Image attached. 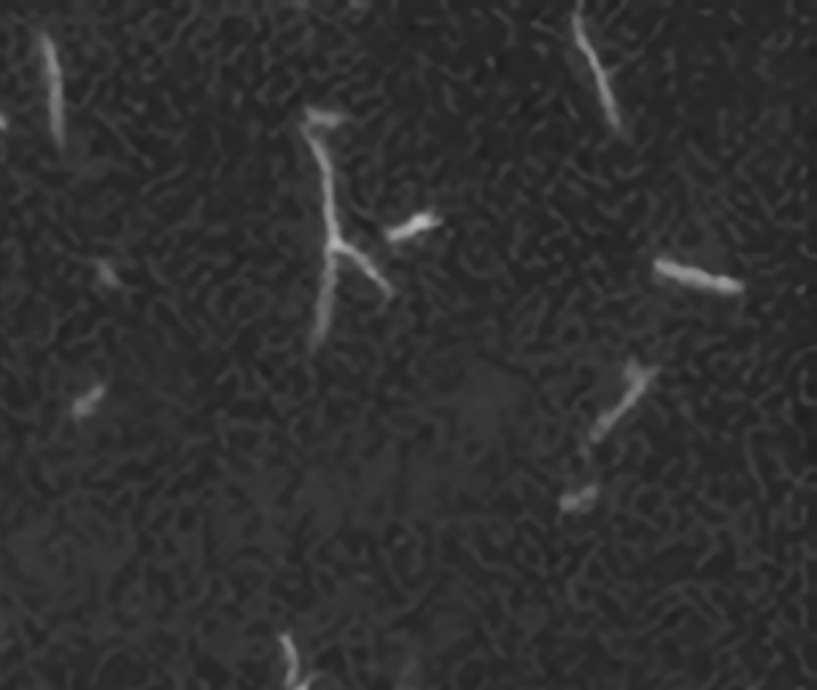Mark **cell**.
<instances>
[{
	"label": "cell",
	"mask_w": 817,
	"mask_h": 690,
	"mask_svg": "<svg viewBox=\"0 0 817 690\" xmlns=\"http://www.w3.org/2000/svg\"><path fill=\"white\" fill-rule=\"evenodd\" d=\"M305 135V141L311 146L313 157L319 162L321 173V195H324V224H327V235H324V273H321V292L319 302H316V324H313L311 345L319 348L324 343V337L332 324V310H335V286H338V257L354 259L356 267L381 289L386 297H394V286L386 281V275L373 265V259L367 257L362 248L351 246L340 235V219H338V200H335V168H332V157H329L327 146L319 135H313L308 127L300 130Z\"/></svg>",
	"instance_id": "cell-1"
},
{
	"label": "cell",
	"mask_w": 817,
	"mask_h": 690,
	"mask_svg": "<svg viewBox=\"0 0 817 690\" xmlns=\"http://www.w3.org/2000/svg\"><path fill=\"white\" fill-rule=\"evenodd\" d=\"M38 49H41V62H44V81L49 87V130H52L54 143L65 149V79L63 65H60V49L44 30H38Z\"/></svg>",
	"instance_id": "cell-2"
},
{
	"label": "cell",
	"mask_w": 817,
	"mask_h": 690,
	"mask_svg": "<svg viewBox=\"0 0 817 690\" xmlns=\"http://www.w3.org/2000/svg\"><path fill=\"white\" fill-rule=\"evenodd\" d=\"M572 38H575V46H578L580 52H583V57L588 60V68H591V73H594L596 89H599V100H602V108H604V116H607V122H610V127H613L615 133L623 135L621 108H618L615 92H613V87H610V76H607V71H604L602 60H599V54H596L594 44H591V38H588L586 19H583V9L572 11Z\"/></svg>",
	"instance_id": "cell-3"
},
{
	"label": "cell",
	"mask_w": 817,
	"mask_h": 690,
	"mask_svg": "<svg viewBox=\"0 0 817 690\" xmlns=\"http://www.w3.org/2000/svg\"><path fill=\"white\" fill-rule=\"evenodd\" d=\"M653 273L661 275V278H667V281H677V284L693 286V289H707V292L726 294V297H737V294L745 292V281H739V278L707 273L702 267L680 265V262L667 257L653 259Z\"/></svg>",
	"instance_id": "cell-4"
},
{
	"label": "cell",
	"mask_w": 817,
	"mask_h": 690,
	"mask_svg": "<svg viewBox=\"0 0 817 690\" xmlns=\"http://www.w3.org/2000/svg\"><path fill=\"white\" fill-rule=\"evenodd\" d=\"M623 375L629 378L631 386L626 389V397L618 402V407H615V410H610L607 416L599 418V424H596V429H594V440H602V434L610 432L615 421H618V418H621L623 413H626V410H629V407L634 405V402H637V399H640L645 391H648L650 381H653V378L658 375V367H640L637 362H629L626 367H623Z\"/></svg>",
	"instance_id": "cell-5"
},
{
	"label": "cell",
	"mask_w": 817,
	"mask_h": 690,
	"mask_svg": "<svg viewBox=\"0 0 817 690\" xmlns=\"http://www.w3.org/2000/svg\"><path fill=\"white\" fill-rule=\"evenodd\" d=\"M440 224H443V219H440L435 211L413 213L410 219H405V222L397 224V227L386 230V243L397 246V243H402V240L416 238V235H421V232L435 230V227H440Z\"/></svg>",
	"instance_id": "cell-6"
},
{
	"label": "cell",
	"mask_w": 817,
	"mask_h": 690,
	"mask_svg": "<svg viewBox=\"0 0 817 690\" xmlns=\"http://www.w3.org/2000/svg\"><path fill=\"white\" fill-rule=\"evenodd\" d=\"M103 399H106V383L98 381L95 386H89L84 394H79V397L73 399V402H71V418H76V421H84V418L95 416Z\"/></svg>",
	"instance_id": "cell-7"
},
{
	"label": "cell",
	"mask_w": 817,
	"mask_h": 690,
	"mask_svg": "<svg viewBox=\"0 0 817 690\" xmlns=\"http://www.w3.org/2000/svg\"><path fill=\"white\" fill-rule=\"evenodd\" d=\"M302 114H305V127H308V130H332V127H340V124L346 122V114H340V111H327V108L308 106Z\"/></svg>",
	"instance_id": "cell-8"
},
{
	"label": "cell",
	"mask_w": 817,
	"mask_h": 690,
	"mask_svg": "<svg viewBox=\"0 0 817 690\" xmlns=\"http://www.w3.org/2000/svg\"><path fill=\"white\" fill-rule=\"evenodd\" d=\"M594 494H596V486H588L586 491H580V494L564 496V499H561V507H564V510H575V507H580L583 502H591Z\"/></svg>",
	"instance_id": "cell-9"
},
{
	"label": "cell",
	"mask_w": 817,
	"mask_h": 690,
	"mask_svg": "<svg viewBox=\"0 0 817 690\" xmlns=\"http://www.w3.org/2000/svg\"><path fill=\"white\" fill-rule=\"evenodd\" d=\"M98 275H100V281H103L106 286H119V275H116L114 267L106 265L103 259H98Z\"/></svg>",
	"instance_id": "cell-10"
},
{
	"label": "cell",
	"mask_w": 817,
	"mask_h": 690,
	"mask_svg": "<svg viewBox=\"0 0 817 690\" xmlns=\"http://www.w3.org/2000/svg\"><path fill=\"white\" fill-rule=\"evenodd\" d=\"M9 130V116L0 114V133H6Z\"/></svg>",
	"instance_id": "cell-11"
}]
</instances>
